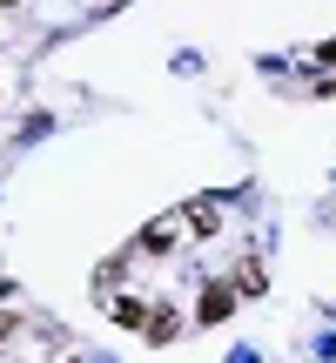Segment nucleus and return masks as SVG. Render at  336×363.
Returning a JSON list of instances; mask_svg holds the SVG:
<instances>
[{"mask_svg":"<svg viewBox=\"0 0 336 363\" xmlns=\"http://www.w3.org/2000/svg\"><path fill=\"white\" fill-rule=\"evenodd\" d=\"M181 222H189L195 235H208V229H215V222H222V208H215V202H195V208H189V216H181Z\"/></svg>","mask_w":336,"mask_h":363,"instance_id":"20e7f679","label":"nucleus"},{"mask_svg":"<svg viewBox=\"0 0 336 363\" xmlns=\"http://www.w3.org/2000/svg\"><path fill=\"white\" fill-rule=\"evenodd\" d=\"M229 310H235V283H208V289H202V310H195V316H202V323H222Z\"/></svg>","mask_w":336,"mask_h":363,"instance_id":"f03ea898","label":"nucleus"},{"mask_svg":"<svg viewBox=\"0 0 336 363\" xmlns=\"http://www.w3.org/2000/svg\"><path fill=\"white\" fill-rule=\"evenodd\" d=\"M108 316L128 323V330H142V323H148V303H142V296H115V303H108Z\"/></svg>","mask_w":336,"mask_h":363,"instance_id":"7ed1b4c3","label":"nucleus"},{"mask_svg":"<svg viewBox=\"0 0 336 363\" xmlns=\"http://www.w3.org/2000/svg\"><path fill=\"white\" fill-rule=\"evenodd\" d=\"M0 7H7V0H0Z\"/></svg>","mask_w":336,"mask_h":363,"instance_id":"423d86ee","label":"nucleus"},{"mask_svg":"<svg viewBox=\"0 0 336 363\" xmlns=\"http://www.w3.org/2000/svg\"><path fill=\"white\" fill-rule=\"evenodd\" d=\"M175 235H181V208H175V216H162V222H148V229L135 235V256H162Z\"/></svg>","mask_w":336,"mask_h":363,"instance_id":"f257e3e1","label":"nucleus"},{"mask_svg":"<svg viewBox=\"0 0 336 363\" xmlns=\"http://www.w3.org/2000/svg\"><path fill=\"white\" fill-rule=\"evenodd\" d=\"M21 337V310H0V343H13Z\"/></svg>","mask_w":336,"mask_h":363,"instance_id":"39448f33","label":"nucleus"}]
</instances>
